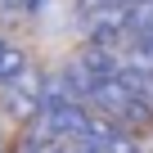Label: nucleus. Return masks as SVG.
<instances>
[{
	"mask_svg": "<svg viewBox=\"0 0 153 153\" xmlns=\"http://www.w3.org/2000/svg\"><path fill=\"white\" fill-rule=\"evenodd\" d=\"M41 99H45V76L27 63L14 81L5 86V104H9V113L14 117H23V122H32L36 113H41Z\"/></svg>",
	"mask_w": 153,
	"mask_h": 153,
	"instance_id": "obj_1",
	"label": "nucleus"
},
{
	"mask_svg": "<svg viewBox=\"0 0 153 153\" xmlns=\"http://www.w3.org/2000/svg\"><path fill=\"white\" fill-rule=\"evenodd\" d=\"M122 23H126L131 41H153V0H135V5H122Z\"/></svg>",
	"mask_w": 153,
	"mask_h": 153,
	"instance_id": "obj_2",
	"label": "nucleus"
},
{
	"mask_svg": "<svg viewBox=\"0 0 153 153\" xmlns=\"http://www.w3.org/2000/svg\"><path fill=\"white\" fill-rule=\"evenodd\" d=\"M23 68H27V54H23L18 45H9V41H0V81L9 86V81H14Z\"/></svg>",
	"mask_w": 153,
	"mask_h": 153,
	"instance_id": "obj_3",
	"label": "nucleus"
},
{
	"mask_svg": "<svg viewBox=\"0 0 153 153\" xmlns=\"http://www.w3.org/2000/svg\"><path fill=\"white\" fill-rule=\"evenodd\" d=\"M0 5H5L9 14H36V9H41V0H0Z\"/></svg>",
	"mask_w": 153,
	"mask_h": 153,
	"instance_id": "obj_4",
	"label": "nucleus"
},
{
	"mask_svg": "<svg viewBox=\"0 0 153 153\" xmlns=\"http://www.w3.org/2000/svg\"><path fill=\"white\" fill-rule=\"evenodd\" d=\"M76 9H81V23H90V18L104 9V0H76Z\"/></svg>",
	"mask_w": 153,
	"mask_h": 153,
	"instance_id": "obj_5",
	"label": "nucleus"
},
{
	"mask_svg": "<svg viewBox=\"0 0 153 153\" xmlns=\"http://www.w3.org/2000/svg\"><path fill=\"white\" fill-rule=\"evenodd\" d=\"M0 149H5V135H0Z\"/></svg>",
	"mask_w": 153,
	"mask_h": 153,
	"instance_id": "obj_6",
	"label": "nucleus"
},
{
	"mask_svg": "<svg viewBox=\"0 0 153 153\" xmlns=\"http://www.w3.org/2000/svg\"><path fill=\"white\" fill-rule=\"evenodd\" d=\"M0 153H5V149H0Z\"/></svg>",
	"mask_w": 153,
	"mask_h": 153,
	"instance_id": "obj_7",
	"label": "nucleus"
}]
</instances>
